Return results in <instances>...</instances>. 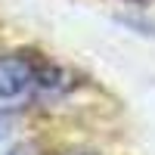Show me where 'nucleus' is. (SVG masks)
I'll list each match as a JSON object with an SVG mask.
<instances>
[{"label":"nucleus","instance_id":"nucleus-1","mask_svg":"<svg viewBox=\"0 0 155 155\" xmlns=\"http://www.w3.org/2000/svg\"><path fill=\"white\" fill-rule=\"evenodd\" d=\"M71 78L59 65L31 53H0V99H19L28 93H62Z\"/></svg>","mask_w":155,"mask_h":155},{"label":"nucleus","instance_id":"nucleus-2","mask_svg":"<svg viewBox=\"0 0 155 155\" xmlns=\"http://www.w3.org/2000/svg\"><path fill=\"white\" fill-rule=\"evenodd\" d=\"M9 127H12V121H9V115L6 112H0V143L9 137Z\"/></svg>","mask_w":155,"mask_h":155},{"label":"nucleus","instance_id":"nucleus-3","mask_svg":"<svg viewBox=\"0 0 155 155\" xmlns=\"http://www.w3.org/2000/svg\"><path fill=\"white\" fill-rule=\"evenodd\" d=\"M9 155H37L34 146H16V149H9Z\"/></svg>","mask_w":155,"mask_h":155},{"label":"nucleus","instance_id":"nucleus-4","mask_svg":"<svg viewBox=\"0 0 155 155\" xmlns=\"http://www.w3.org/2000/svg\"><path fill=\"white\" fill-rule=\"evenodd\" d=\"M65 155H96V152H81L78 149V152H65Z\"/></svg>","mask_w":155,"mask_h":155},{"label":"nucleus","instance_id":"nucleus-5","mask_svg":"<svg viewBox=\"0 0 155 155\" xmlns=\"http://www.w3.org/2000/svg\"><path fill=\"white\" fill-rule=\"evenodd\" d=\"M137 3H140V0H137Z\"/></svg>","mask_w":155,"mask_h":155}]
</instances>
